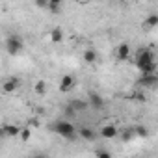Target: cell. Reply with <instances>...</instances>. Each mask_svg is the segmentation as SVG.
Instances as JSON below:
<instances>
[{
    "label": "cell",
    "mask_w": 158,
    "mask_h": 158,
    "mask_svg": "<svg viewBox=\"0 0 158 158\" xmlns=\"http://www.w3.org/2000/svg\"><path fill=\"white\" fill-rule=\"evenodd\" d=\"M97 58H99V56H97V52H95L93 48H88V50L84 52V61H86V63H95Z\"/></svg>",
    "instance_id": "obj_15"
},
{
    "label": "cell",
    "mask_w": 158,
    "mask_h": 158,
    "mask_svg": "<svg viewBox=\"0 0 158 158\" xmlns=\"http://www.w3.org/2000/svg\"><path fill=\"white\" fill-rule=\"evenodd\" d=\"M74 88V76L73 74H63L60 80V91L61 93H69Z\"/></svg>",
    "instance_id": "obj_5"
},
{
    "label": "cell",
    "mask_w": 158,
    "mask_h": 158,
    "mask_svg": "<svg viewBox=\"0 0 158 158\" xmlns=\"http://www.w3.org/2000/svg\"><path fill=\"white\" fill-rule=\"evenodd\" d=\"M156 24H158V15H149L143 21V28H147V30H152Z\"/></svg>",
    "instance_id": "obj_13"
},
{
    "label": "cell",
    "mask_w": 158,
    "mask_h": 158,
    "mask_svg": "<svg viewBox=\"0 0 158 158\" xmlns=\"http://www.w3.org/2000/svg\"><path fill=\"white\" fill-rule=\"evenodd\" d=\"M21 86V78H17V76H11V78H8V80H4V84H2V89L6 91V93H13L17 88Z\"/></svg>",
    "instance_id": "obj_6"
},
{
    "label": "cell",
    "mask_w": 158,
    "mask_h": 158,
    "mask_svg": "<svg viewBox=\"0 0 158 158\" xmlns=\"http://www.w3.org/2000/svg\"><path fill=\"white\" fill-rule=\"evenodd\" d=\"M134 134L139 138H149V128L147 127H134Z\"/></svg>",
    "instance_id": "obj_18"
},
{
    "label": "cell",
    "mask_w": 158,
    "mask_h": 158,
    "mask_svg": "<svg viewBox=\"0 0 158 158\" xmlns=\"http://www.w3.org/2000/svg\"><path fill=\"white\" fill-rule=\"evenodd\" d=\"M136 65L138 69L141 71V74H147V73H156V61H154V54L152 50H139L138 56H136Z\"/></svg>",
    "instance_id": "obj_1"
},
{
    "label": "cell",
    "mask_w": 158,
    "mask_h": 158,
    "mask_svg": "<svg viewBox=\"0 0 158 158\" xmlns=\"http://www.w3.org/2000/svg\"><path fill=\"white\" fill-rule=\"evenodd\" d=\"M30 125H32V127H37V125H39V121H37V119H32V121H30Z\"/></svg>",
    "instance_id": "obj_24"
},
{
    "label": "cell",
    "mask_w": 158,
    "mask_h": 158,
    "mask_svg": "<svg viewBox=\"0 0 158 158\" xmlns=\"http://www.w3.org/2000/svg\"><path fill=\"white\" fill-rule=\"evenodd\" d=\"M128 58H130V45H128V43H121V45L117 47V60L127 61Z\"/></svg>",
    "instance_id": "obj_7"
},
{
    "label": "cell",
    "mask_w": 158,
    "mask_h": 158,
    "mask_svg": "<svg viewBox=\"0 0 158 158\" xmlns=\"http://www.w3.org/2000/svg\"><path fill=\"white\" fill-rule=\"evenodd\" d=\"M63 114H65L67 117H74V115H76V112H74V110H73V108H71L69 104H67V106L63 108Z\"/></svg>",
    "instance_id": "obj_21"
},
{
    "label": "cell",
    "mask_w": 158,
    "mask_h": 158,
    "mask_svg": "<svg viewBox=\"0 0 158 158\" xmlns=\"http://www.w3.org/2000/svg\"><path fill=\"white\" fill-rule=\"evenodd\" d=\"M138 84H139V86H143V88H154V86L158 84V76H156V73L141 74V78L138 80Z\"/></svg>",
    "instance_id": "obj_4"
},
{
    "label": "cell",
    "mask_w": 158,
    "mask_h": 158,
    "mask_svg": "<svg viewBox=\"0 0 158 158\" xmlns=\"http://www.w3.org/2000/svg\"><path fill=\"white\" fill-rule=\"evenodd\" d=\"M24 48V41L19 35H8L6 37V50L10 56H17Z\"/></svg>",
    "instance_id": "obj_3"
},
{
    "label": "cell",
    "mask_w": 158,
    "mask_h": 158,
    "mask_svg": "<svg viewBox=\"0 0 158 158\" xmlns=\"http://www.w3.org/2000/svg\"><path fill=\"white\" fill-rule=\"evenodd\" d=\"M19 136H21V139H23V141H28V139H30V136H32V132H30V128L26 127V128H21V130H19Z\"/></svg>",
    "instance_id": "obj_19"
},
{
    "label": "cell",
    "mask_w": 158,
    "mask_h": 158,
    "mask_svg": "<svg viewBox=\"0 0 158 158\" xmlns=\"http://www.w3.org/2000/svg\"><path fill=\"white\" fill-rule=\"evenodd\" d=\"M34 91H35L37 95H45V91H47V82H45V80H39V82H35V86H34Z\"/></svg>",
    "instance_id": "obj_16"
},
{
    "label": "cell",
    "mask_w": 158,
    "mask_h": 158,
    "mask_svg": "<svg viewBox=\"0 0 158 158\" xmlns=\"http://www.w3.org/2000/svg\"><path fill=\"white\" fill-rule=\"evenodd\" d=\"M88 101H89V104H91L95 110H101V108L104 106V99H102L99 93H95V91L89 93V99H88Z\"/></svg>",
    "instance_id": "obj_9"
},
{
    "label": "cell",
    "mask_w": 158,
    "mask_h": 158,
    "mask_svg": "<svg viewBox=\"0 0 158 158\" xmlns=\"http://www.w3.org/2000/svg\"><path fill=\"white\" fill-rule=\"evenodd\" d=\"M34 2L39 10H47V6H48V0H34Z\"/></svg>",
    "instance_id": "obj_20"
},
{
    "label": "cell",
    "mask_w": 158,
    "mask_h": 158,
    "mask_svg": "<svg viewBox=\"0 0 158 158\" xmlns=\"http://www.w3.org/2000/svg\"><path fill=\"white\" fill-rule=\"evenodd\" d=\"M121 138H123V141H127V139H132V138H134V128H132V130H125Z\"/></svg>",
    "instance_id": "obj_22"
},
{
    "label": "cell",
    "mask_w": 158,
    "mask_h": 158,
    "mask_svg": "<svg viewBox=\"0 0 158 158\" xmlns=\"http://www.w3.org/2000/svg\"><path fill=\"white\" fill-rule=\"evenodd\" d=\"M78 134H80V138H82V139H88V141L95 139V132H93V128H89V127L80 128V130H78Z\"/></svg>",
    "instance_id": "obj_11"
},
{
    "label": "cell",
    "mask_w": 158,
    "mask_h": 158,
    "mask_svg": "<svg viewBox=\"0 0 158 158\" xmlns=\"http://www.w3.org/2000/svg\"><path fill=\"white\" fill-rule=\"evenodd\" d=\"M69 106H71L76 114H80V112H84V110H86L88 102H86V101H80V99H73V101L69 102Z\"/></svg>",
    "instance_id": "obj_10"
},
{
    "label": "cell",
    "mask_w": 158,
    "mask_h": 158,
    "mask_svg": "<svg viewBox=\"0 0 158 158\" xmlns=\"http://www.w3.org/2000/svg\"><path fill=\"white\" fill-rule=\"evenodd\" d=\"M95 154H97L99 158H110V156H112L108 151H102V149H97V152H95Z\"/></svg>",
    "instance_id": "obj_23"
},
{
    "label": "cell",
    "mask_w": 158,
    "mask_h": 158,
    "mask_svg": "<svg viewBox=\"0 0 158 158\" xmlns=\"http://www.w3.org/2000/svg\"><path fill=\"white\" fill-rule=\"evenodd\" d=\"M2 128H4V134H6V136H10V138H15V136H19V130H21L17 125H4Z\"/></svg>",
    "instance_id": "obj_12"
},
{
    "label": "cell",
    "mask_w": 158,
    "mask_h": 158,
    "mask_svg": "<svg viewBox=\"0 0 158 158\" xmlns=\"http://www.w3.org/2000/svg\"><path fill=\"white\" fill-rule=\"evenodd\" d=\"M50 41H52V43H61V41H63V32H61L60 28H52V32H50Z\"/></svg>",
    "instance_id": "obj_14"
},
{
    "label": "cell",
    "mask_w": 158,
    "mask_h": 158,
    "mask_svg": "<svg viewBox=\"0 0 158 158\" xmlns=\"http://www.w3.org/2000/svg\"><path fill=\"white\" fill-rule=\"evenodd\" d=\"M101 136H102L104 139H114V138L117 136V127H115V125H106V127H102V128H101Z\"/></svg>",
    "instance_id": "obj_8"
},
{
    "label": "cell",
    "mask_w": 158,
    "mask_h": 158,
    "mask_svg": "<svg viewBox=\"0 0 158 158\" xmlns=\"http://www.w3.org/2000/svg\"><path fill=\"white\" fill-rule=\"evenodd\" d=\"M50 130L52 132H56V134H60L61 138H65V139H74L76 138V127L71 123V121H56L52 127H50Z\"/></svg>",
    "instance_id": "obj_2"
},
{
    "label": "cell",
    "mask_w": 158,
    "mask_h": 158,
    "mask_svg": "<svg viewBox=\"0 0 158 158\" xmlns=\"http://www.w3.org/2000/svg\"><path fill=\"white\" fill-rule=\"evenodd\" d=\"M60 4H61V0H48V10L52 13H60Z\"/></svg>",
    "instance_id": "obj_17"
}]
</instances>
